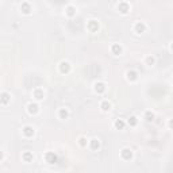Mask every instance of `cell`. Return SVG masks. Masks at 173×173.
<instances>
[{"instance_id": "obj_1", "label": "cell", "mask_w": 173, "mask_h": 173, "mask_svg": "<svg viewBox=\"0 0 173 173\" xmlns=\"http://www.w3.org/2000/svg\"><path fill=\"white\" fill-rule=\"evenodd\" d=\"M23 134H24L26 137H33L34 135V129L30 127V126H26V127H23Z\"/></svg>"}, {"instance_id": "obj_2", "label": "cell", "mask_w": 173, "mask_h": 173, "mask_svg": "<svg viewBox=\"0 0 173 173\" xmlns=\"http://www.w3.org/2000/svg\"><path fill=\"white\" fill-rule=\"evenodd\" d=\"M131 155H132V153L130 149H123L122 150V157L125 158V160H129V158H131Z\"/></svg>"}, {"instance_id": "obj_3", "label": "cell", "mask_w": 173, "mask_h": 173, "mask_svg": "<svg viewBox=\"0 0 173 173\" xmlns=\"http://www.w3.org/2000/svg\"><path fill=\"white\" fill-rule=\"evenodd\" d=\"M135 30H137L138 33H143V31H145V24L141 23V22H138L137 24H135Z\"/></svg>"}, {"instance_id": "obj_4", "label": "cell", "mask_w": 173, "mask_h": 173, "mask_svg": "<svg viewBox=\"0 0 173 173\" xmlns=\"http://www.w3.org/2000/svg\"><path fill=\"white\" fill-rule=\"evenodd\" d=\"M99 145H100V142H99V139H96V138H93V139H91V148L93 149H97L99 148Z\"/></svg>"}, {"instance_id": "obj_5", "label": "cell", "mask_w": 173, "mask_h": 173, "mask_svg": "<svg viewBox=\"0 0 173 173\" xmlns=\"http://www.w3.org/2000/svg\"><path fill=\"white\" fill-rule=\"evenodd\" d=\"M56 154H53V153H47V154H46V160L49 161V162H54V161H56Z\"/></svg>"}, {"instance_id": "obj_6", "label": "cell", "mask_w": 173, "mask_h": 173, "mask_svg": "<svg viewBox=\"0 0 173 173\" xmlns=\"http://www.w3.org/2000/svg\"><path fill=\"white\" fill-rule=\"evenodd\" d=\"M69 69H70V66H69L68 62H61V72H62V73L69 72Z\"/></svg>"}, {"instance_id": "obj_7", "label": "cell", "mask_w": 173, "mask_h": 173, "mask_svg": "<svg viewBox=\"0 0 173 173\" xmlns=\"http://www.w3.org/2000/svg\"><path fill=\"white\" fill-rule=\"evenodd\" d=\"M109 108H111V103H109V102L106 100V102L102 103V109H103V111H108Z\"/></svg>"}, {"instance_id": "obj_8", "label": "cell", "mask_w": 173, "mask_h": 173, "mask_svg": "<svg viewBox=\"0 0 173 173\" xmlns=\"http://www.w3.org/2000/svg\"><path fill=\"white\" fill-rule=\"evenodd\" d=\"M37 111H38V106H37V104H28V112L35 114Z\"/></svg>"}, {"instance_id": "obj_9", "label": "cell", "mask_w": 173, "mask_h": 173, "mask_svg": "<svg viewBox=\"0 0 173 173\" xmlns=\"http://www.w3.org/2000/svg\"><path fill=\"white\" fill-rule=\"evenodd\" d=\"M34 95H35V99H43V91L41 89H37V91H34Z\"/></svg>"}, {"instance_id": "obj_10", "label": "cell", "mask_w": 173, "mask_h": 173, "mask_svg": "<svg viewBox=\"0 0 173 173\" xmlns=\"http://www.w3.org/2000/svg\"><path fill=\"white\" fill-rule=\"evenodd\" d=\"M114 125H115V127H116V129H123V127H125V122H123L122 119H118Z\"/></svg>"}, {"instance_id": "obj_11", "label": "cell", "mask_w": 173, "mask_h": 173, "mask_svg": "<svg viewBox=\"0 0 173 173\" xmlns=\"http://www.w3.org/2000/svg\"><path fill=\"white\" fill-rule=\"evenodd\" d=\"M112 51L118 56V54H120V51H122V47H120L119 45H112Z\"/></svg>"}, {"instance_id": "obj_12", "label": "cell", "mask_w": 173, "mask_h": 173, "mask_svg": "<svg viewBox=\"0 0 173 173\" xmlns=\"http://www.w3.org/2000/svg\"><path fill=\"white\" fill-rule=\"evenodd\" d=\"M95 89H96V92H103L104 91V84H102V83H99V84H95Z\"/></svg>"}, {"instance_id": "obj_13", "label": "cell", "mask_w": 173, "mask_h": 173, "mask_svg": "<svg viewBox=\"0 0 173 173\" xmlns=\"http://www.w3.org/2000/svg\"><path fill=\"white\" fill-rule=\"evenodd\" d=\"M8 100H10V95H8L7 92H4V93L1 95V102L5 104V103H8Z\"/></svg>"}, {"instance_id": "obj_14", "label": "cell", "mask_w": 173, "mask_h": 173, "mask_svg": "<svg viewBox=\"0 0 173 173\" xmlns=\"http://www.w3.org/2000/svg\"><path fill=\"white\" fill-rule=\"evenodd\" d=\"M58 114H60V118H62V119H65V118L68 116V111H66L65 108H61Z\"/></svg>"}, {"instance_id": "obj_15", "label": "cell", "mask_w": 173, "mask_h": 173, "mask_svg": "<svg viewBox=\"0 0 173 173\" xmlns=\"http://www.w3.org/2000/svg\"><path fill=\"white\" fill-rule=\"evenodd\" d=\"M127 77H129V80L131 79V80H137V73L135 72H127Z\"/></svg>"}, {"instance_id": "obj_16", "label": "cell", "mask_w": 173, "mask_h": 173, "mask_svg": "<svg viewBox=\"0 0 173 173\" xmlns=\"http://www.w3.org/2000/svg\"><path fill=\"white\" fill-rule=\"evenodd\" d=\"M129 123H130L131 126H135V125H137V118H135V116H131V118H130V120H129Z\"/></svg>"}, {"instance_id": "obj_17", "label": "cell", "mask_w": 173, "mask_h": 173, "mask_svg": "<svg viewBox=\"0 0 173 173\" xmlns=\"http://www.w3.org/2000/svg\"><path fill=\"white\" fill-rule=\"evenodd\" d=\"M85 141H86V139H85L84 137H80V138H79V143H80L81 146H85V145H86V142H85Z\"/></svg>"}, {"instance_id": "obj_18", "label": "cell", "mask_w": 173, "mask_h": 173, "mask_svg": "<svg viewBox=\"0 0 173 173\" xmlns=\"http://www.w3.org/2000/svg\"><path fill=\"white\" fill-rule=\"evenodd\" d=\"M146 118H148V120H151L153 118H154V115H153V112H146Z\"/></svg>"}, {"instance_id": "obj_19", "label": "cell", "mask_w": 173, "mask_h": 173, "mask_svg": "<svg viewBox=\"0 0 173 173\" xmlns=\"http://www.w3.org/2000/svg\"><path fill=\"white\" fill-rule=\"evenodd\" d=\"M148 64H149V65H153V64H154V58H153V57H148Z\"/></svg>"}, {"instance_id": "obj_20", "label": "cell", "mask_w": 173, "mask_h": 173, "mask_svg": "<svg viewBox=\"0 0 173 173\" xmlns=\"http://www.w3.org/2000/svg\"><path fill=\"white\" fill-rule=\"evenodd\" d=\"M24 158H26V160H28V158H33V157H31L28 153H26V154H24Z\"/></svg>"}, {"instance_id": "obj_21", "label": "cell", "mask_w": 173, "mask_h": 173, "mask_svg": "<svg viewBox=\"0 0 173 173\" xmlns=\"http://www.w3.org/2000/svg\"><path fill=\"white\" fill-rule=\"evenodd\" d=\"M1 158H3V151L0 150V160H1Z\"/></svg>"}]
</instances>
